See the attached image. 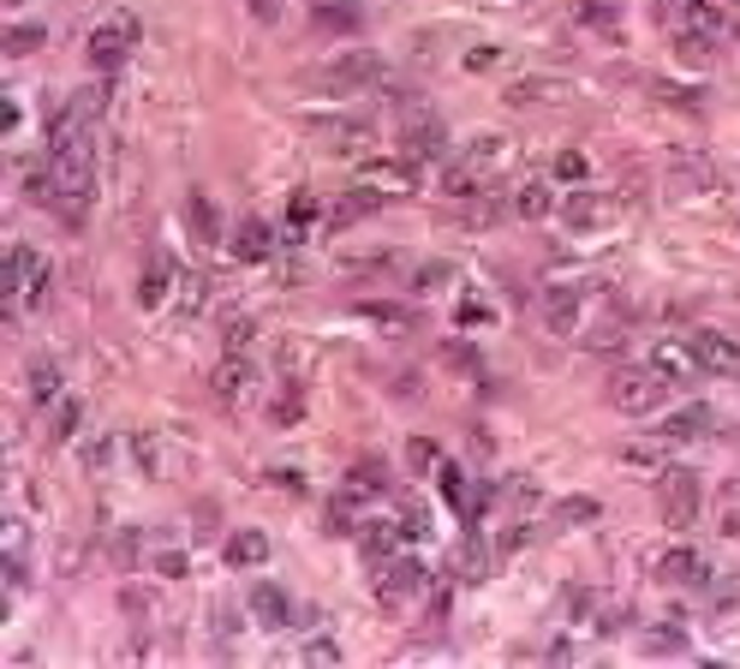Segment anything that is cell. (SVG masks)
<instances>
[{
    "instance_id": "1",
    "label": "cell",
    "mask_w": 740,
    "mask_h": 669,
    "mask_svg": "<svg viewBox=\"0 0 740 669\" xmlns=\"http://www.w3.org/2000/svg\"><path fill=\"white\" fill-rule=\"evenodd\" d=\"M663 395H669V377H663L657 365H621V371L609 377V407L628 413V419H645V413H657Z\"/></svg>"
},
{
    "instance_id": "2",
    "label": "cell",
    "mask_w": 740,
    "mask_h": 669,
    "mask_svg": "<svg viewBox=\"0 0 740 669\" xmlns=\"http://www.w3.org/2000/svg\"><path fill=\"white\" fill-rule=\"evenodd\" d=\"M132 48H138V19H132V12H114V19H102L91 31L84 55H91V67L108 79V72H120L126 60H132Z\"/></svg>"
},
{
    "instance_id": "3",
    "label": "cell",
    "mask_w": 740,
    "mask_h": 669,
    "mask_svg": "<svg viewBox=\"0 0 740 669\" xmlns=\"http://www.w3.org/2000/svg\"><path fill=\"white\" fill-rule=\"evenodd\" d=\"M556 216L568 222V234H604V227L621 222V198L616 192H592V186H573L556 204Z\"/></svg>"
},
{
    "instance_id": "4",
    "label": "cell",
    "mask_w": 740,
    "mask_h": 669,
    "mask_svg": "<svg viewBox=\"0 0 740 669\" xmlns=\"http://www.w3.org/2000/svg\"><path fill=\"white\" fill-rule=\"evenodd\" d=\"M311 132H317V144L329 150V156H341V162H365L370 150H377V126L370 120H347V114H329V120H311Z\"/></svg>"
},
{
    "instance_id": "5",
    "label": "cell",
    "mask_w": 740,
    "mask_h": 669,
    "mask_svg": "<svg viewBox=\"0 0 740 669\" xmlns=\"http://www.w3.org/2000/svg\"><path fill=\"white\" fill-rule=\"evenodd\" d=\"M657 509H663V526L669 533H687L699 521V473H663L657 478Z\"/></svg>"
},
{
    "instance_id": "6",
    "label": "cell",
    "mask_w": 740,
    "mask_h": 669,
    "mask_svg": "<svg viewBox=\"0 0 740 669\" xmlns=\"http://www.w3.org/2000/svg\"><path fill=\"white\" fill-rule=\"evenodd\" d=\"M585 306H592V282H556L550 294H544V323H550L556 335H580Z\"/></svg>"
},
{
    "instance_id": "7",
    "label": "cell",
    "mask_w": 740,
    "mask_h": 669,
    "mask_svg": "<svg viewBox=\"0 0 740 669\" xmlns=\"http://www.w3.org/2000/svg\"><path fill=\"white\" fill-rule=\"evenodd\" d=\"M413 592H425V562H413V557L377 562V598L382 604H406Z\"/></svg>"
},
{
    "instance_id": "8",
    "label": "cell",
    "mask_w": 740,
    "mask_h": 669,
    "mask_svg": "<svg viewBox=\"0 0 740 669\" xmlns=\"http://www.w3.org/2000/svg\"><path fill=\"white\" fill-rule=\"evenodd\" d=\"M573 96L580 91H573L568 79H514L502 103L508 108H561V103H573Z\"/></svg>"
},
{
    "instance_id": "9",
    "label": "cell",
    "mask_w": 740,
    "mask_h": 669,
    "mask_svg": "<svg viewBox=\"0 0 740 669\" xmlns=\"http://www.w3.org/2000/svg\"><path fill=\"white\" fill-rule=\"evenodd\" d=\"M251 616H258V628H270V634H287L293 628V598L275 586V580H258V586L246 592Z\"/></svg>"
},
{
    "instance_id": "10",
    "label": "cell",
    "mask_w": 740,
    "mask_h": 669,
    "mask_svg": "<svg viewBox=\"0 0 740 669\" xmlns=\"http://www.w3.org/2000/svg\"><path fill=\"white\" fill-rule=\"evenodd\" d=\"M717 186V168H711L705 156H693V150H675L669 162V198H699Z\"/></svg>"
},
{
    "instance_id": "11",
    "label": "cell",
    "mask_w": 740,
    "mask_h": 669,
    "mask_svg": "<svg viewBox=\"0 0 740 669\" xmlns=\"http://www.w3.org/2000/svg\"><path fill=\"white\" fill-rule=\"evenodd\" d=\"M401 150L413 162H449V126L442 120H413L401 132Z\"/></svg>"
},
{
    "instance_id": "12",
    "label": "cell",
    "mask_w": 740,
    "mask_h": 669,
    "mask_svg": "<svg viewBox=\"0 0 740 669\" xmlns=\"http://www.w3.org/2000/svg\"><path fill=\"white\" fill-rule=\"evenodd\" d=\"M466 162L484 174V180H496L502 168H514V138H502V132H478L466 144Z\"/></svg>"
},
{
    "instance_id": "13",
    "label": "cell",
    "mask_w": 740,
    "mask_h": 669,
    "mask_svg": "<svg viewBox=\"0 0 740 669\" xmlns=\"http://www.w3.org/2000/svg\"><path fill=\"white\" fill-rule=\"evenodd\" d=\"M377 210H382V186H377V180H370V186H353L341 204H329V227L341 234V227H353V222H370Z\"/></svg>"
},
{
    "instance_id": "14",
    "label": "cell",
    "mask_w": 740,
    "mask_h": 669,
    "mask_svg": "<svg viewBox=\"0 0 740 669\" xmlns=\"http://www.w3.org/2000/svg\"><path fill=\"white\" fill-rule=\"evenodd\" d=\"M377 79H382L377 55H347V60L317 72V84H329V91H353V84H377Z\"/></svg>"
},
{
    "instance_id": "15",
    "label": "cell",
    "mask_w": 740,
    "mask_h": 669,
    "mask_svg": "<svg viewBox=\"0 0 740 669\" xmlns=\"http://www.w3.org/2000/svg\"><path fill=\"white\" fill-rule=\"evenodd\" d=\"M675 31H687V36H705V43H717V48H723L729 24H723V12L711 7V0H687V7L675 12Z\"/></svg>"
},
{
    "instance_id": "16",
    "label": "cell",
    "mask_w": 740,
    "mask_h": 669,
    "mask_svg": "<svg viewBox=\"0 0 740 669\" xmlns=\"http://www.w3.org/2000/svg\"><path fill=\"white\" fill-rule=\"evenodd\" d=\"M687 347L699 353V365H705V371H735V365H740V341L723 335V330H699Z\"/></svg>"
},
{
    "instance_id": "17",
    "label": "cell",
    "mask_w": 740,
    "mask_h": 669,
    "mask_svg": "<svg viewBox=\"0 0 740 669\" xmlns=\"http://www.w3.org/2000/svg\"><path fill=\"white\" fill-rule=\"evenodd\" d=\"M657 580H663V586H699V580H711V568H705V557H699V550L675 545L669 557L657 562Z\"/></svg>"
},
{
    "instance_id": "18",
    "label": "cell",
    "mask_w": 740,
    "mask_h": 669,
    "mask_svg": "<svg viewBox=\"0 0 740 669\" xmlns=\"http://www.w3.org/2000/svg\"><path fill=\"white\" fill-rule=\"evenodd\" d=\"M227 251H234L239 263H263V258L275 251L270 222H258V216H251V222H239V227H234V246H227Z\"/></svg>"
},
{
    "instance_id": "19",
    "label": "cell",
    "mask_w": 740,
    "mask_h": 669,
    "mask_svg": "<svg viewBox=\"0 0 740 669\" xmlns=\"http://www.w3.org/2000/svg\"><path fill=\"white\" fill-rule=\"evenodd\" d=\"M651 365H657L663 377H675V383H687V377H699V371H705V365H699V353L687 347V341H657Z\"/></svg>"
},
{
    "instance_id": "20",
    "label": "cell",
    "mask_w": 740,
    "mask_h": 669,
    "mask_svg": "<svg viewBox=\"0 0 740 669\" xmlns=\"http://www.w3.org/2000/svg\"><path fill=\"white\" fill-rule=\"evenodd\" d=\"M36 270H43V258H36L31 246H12L7 251V294H12V306H19V311H24V294H31Z\"/></svg>"
},
{
    "instance_id": "21",
    "label": "cell",
    "mask_w": 740,
    "mask_h": 669,
    "mask_svg": "<svg viewBox=\"0 0 740 669\" xmlns=\"http://www.w3.org/2000/svg\"><path fill=\"white\" fill-rule=\"evenodd\" d=\"M705 431H711V407H699V401H693V407H681V413H675V419L663 425L657 437H663V443L675 449V443H699V437H705Z\"/></svg>"
},
{
    "instance_id": "22",
    "label": "cell",
    "mask_w": 740,
    "mask_h": 669,
    "mask_svg": "<svg viewBox=\"0 0 740 669\" xmlns=\"http://www.w3.org/2000/svg\"><path fill=\"white\" fill-rule=\"evenodd\" d=\"M370 180L382 186V192H394V198H413L418 192V162L406 156V162H370Z\"/></svg>"
},
{
    "instance_id": "23",
    "label": "cell",
    "mask_w": 740,
    "mask_h": 669,
    "mask_svg": "<svg viewBox=\"0 0 740 669\" xmlns=\"http://www.w3.org/2000/svg\"><path fill=\"white\" fill-rule=\"evenodd\" d=\"M222 557H227V568H263V562H270V538H263V533H251V526H246V533H234V538H227V550H222Z\"/></svg>"
},
{
    "instance_id": "24",
    "label": "cell",
    "mask_w": 740,
    "mask_h": 669,
    "mask_svg": "<svg viewBox=\"0 0 740 669\" xmlns=\"http://www.w3.org/2000/svg\"><path fill=\"white\" fill-rule=\"evenodd\" d=\"M210 383H215V395H222L227 407H234V401H239V395H246V389H251V365L239 359V353H227V359L215 365V377H210Z\"/></svg>"
},
{
    "instance_id": "25",
    "label": "cell",
    "mask_w": 740,
    "mask_h": 669,
    "mask_svg": "<svg viewBox=\"0 0 740 669\" xmlns=\"http://www.w3.org/2000/svg\"><path fill=\"white\" fill-rule=\"evenodd\" d=\"M401 545H406V533H401L394 521H370V526H365V557H370V562L401 557Z\"/></svg>"
},
{
    "instance_id": "26",
    "label": "cell",
    "mask_w": 740,
    "mask_h": 669,
    "mask_svg": "<svg viewBox=\"0 0 740 669\" xmlns=\"http://www.w3.org/2000/svg\"><path fill=\"white\" fill-rule=\"evenodd\" d=\"M311 19L323 24V31H359V0H311Z\"/></svg>"
},
{
    "instance_id": "27",
    "label": "cell",
    "mask_w": 740,
    "mask_h": 669,
    "mask_svg": "<svg viewBox=\"0 0 740 669\" xmlns=\"http://www.w3.org/2000/svg\"><path fill=\"white\" fill-rule=\"evenodd\" d=\"M508 210H514L520 222H544V216H556V204H550V186H544V180H526V186L514 192V204H508Z\"/></svg>"
},
{
    "instance_id": "28",
    "label": "cell",
    "mask_w": 740,
    "mask_h": 669,
    "mask_svg": "<svg viewBox=\"0 0 740 669\" xmlns=\"http://www.w3.org/2000/svg\"><path fill=\"white\" fill-rule=\"evenodd\" d=\"M60 395H67V383H60V365H55V359H31V401H36V407H55Z\"/></svg>"
},
{
    "instance_id": "29",
    "label": "cell",
    "mask_w": 740,
    "mask_h": 669,
    "mask_svg": "<svg viewBox=\"0 0 740 669\" xmlns=\"http://www.w3.org/2000/svg\"><path fill=\"white\" fill-rule=\"evenodd\" d=\"M454 574H461L466 586H478V580L490 574V550H484V538H466V545L454 550Z\"/></svg>"
},
{
    "instance_id": "30",
    "label": "cell",
    "mask_w": 740,
    "mask_h": 669,
    "mask_svg": "<svg viewBox=\"0 0 740 669\" xmlns=\"http://www.w3.org/2000/svg\"><path fill=\"white\" fill-rule=\"evenodd\" d=\"M168 282H174V275H168V263H150V270H144V282H138V306H144V311H162V306H168Z\"/></svg>"
},
{
    "instance_id": "31",
    "label": "cell",
    "mask_w": 740,
    "mask_h": 669,
    "mask_svg": "<svg viewBox=\"0 0 740 669\" xmlns=\"http://www.w3.org/2000/svg\"><path fill=\"white\" fill-rule=\"evenodd\" d=\"M669 36H675V60H681V67L705 72L711 60H717V43H705V36H687V31H669Z\"/></svg>"
},
{
    "instance_id": "32",
    "label": "cell",
    "mask_w": 740,
    "mask_h": 669,
    "mask_svg": "<svg viewBox=\"0 0 740 669\" xmlns=\"http://www.w3.org/2000/svg\"><path fill=\"white\" fill-rule=\"evenodd\" d=\"M454 282H461V270H454L449 258H437V263H425V270L413 275V294H449Z\"/></svg>"
},
{
    "instance_id": "33",
    "label": "cell",
    "mask_w": 740,
    "mask_h": 669,
    "mask_svg": "<svg viewBox=\"0 0 740 669\" xmlns=\"http://www.w3.org/2000/svg\"><path fill=\"white\" fill-rule=\"evenodd\" d=\"M382 478H389V466H382V461H359V466L347 473V497H353V502L377 497V490H382Z\"/></svg>"
},
{
    "instance_id": "34",
    "label": "cell",
    "mask_w": 740,
    "mask_h": 669,
    "mask_svg": "<svg viewBox=\"0 0 740 669\" xmlns=\"http://www.w3.org/2000/svg\"><path fill=\"white\" fill-rule=\"evenodd\" d=\"M72 431H79V401L60 395L55 413H48V437H55V443H72Z\"/></svg>"
},
{
    "instance_id": "35",
    "label": "cell",
    "mask_w": 740,
    "mask_h": 669,
    "mask_svg": "<svg viewBox=\"0 0 740 669\" xmlns=\"http://www.w3.org/2000/svg\"><path fill=\"white\" fill-rule=\"evenodd\" d=\"M311 216H317V198H311V192H293V198H287V234L299 239L305 227H311Z\"/></svg>"
},
{
    "instance_id": "36",
    "label": "cell",
    "mask_w": 740,
    "mask_h": 669,
    "mask_svg": "<svg viewBox=\"0 0 740 669\" xmlns=\"http://www.w3.org/2000/svg\"><path fill=\"white\" fill-rule=\"evenodd\" d=\"M580 19L592 31H616V0H580Z\"/></svg>"
},
{
    "instance_id": "37",
    "label": "cell",
    "mask_w": 740,
    "mask_h": 669,
    "mask_svg": "<svg viewBox=\"0 0 740 669\" xmlns=\"http://www.w3.org/2000/svg\"><path fill=\"white\" fill-rule=\"evenodd\" d=\"M496 67H502V48L496 43H472L466 48V72H496Z\"/></svg>"
},
{
    "instance_id": "38",
    "label": "cell",
    "mask_w": 740,
    "mask_h": 669,
    "mask_svg": "<svg viewBox=\"0 0 740 669\" xmlns=\"http://www.w3.org/2000/svg\"><path fill=\"white\" fill-rule=\"evenodd\" d=\"M31 48H43V31H36V24H12V31H7V55H31Z\"/></svg>"
},
{
    "instance_id": "39",
    "label": "cell",
    "mask_w": 740,
    "mask_h": 669,
    "mask_svg": "<svg viewBox=\"0 0 740 669\" xmlns=\"http://www.w3.org/2000/svg\"><path fill=\"white\" fill-rule=\"evenodd\" d=\"M651 91H657L669 108H687V114H693L699 103H705V96H699V91H687V84H651Z\"/></svg>"
},
{
    "instance_id": "40",
    "label": "cell",
    "mask_w": 740,
    "mask_h": 669,
    "mask_svg": "<svg viewBox=\"0 0 740 669\" xmlns=\"http://www.w3.org/2000/svg\"><path fill=\"white\" fill-rule=\"evenodd\" d=\"M556 174H561L568 186H585V174H592V168H585L580 150H561V156H556Z\"/></svg>"
},
{
    "instance_id": "41",
    "label": "cell",
    "mask_w": 740,
    "mask_h": 669,
    "mask_svg": "<svg viewBox=\"0 0 740 669\" xmlns=\"http://www.w3.org/2000/svg\"><path fill=\"white\" fill-rule=\"evenodd\" d=\"M191 234H198V239H215V210H210V198H191Z\"/></svg>"
},
{
    "instance_id": "42",
    "label": "cell",
    "mask_w": 740,
    "mask_h": 669,
    "mask_svg": "<svg viewBox=\"0 0 740 669\" xmlns=\"http://www.w3.org/2000/svg\"><path fill=\"white\" fill-rule=\"evenodd\" d=\"M406 461H413V466H418V473H430V466H442V449H437V443H430V437H418V443H413V449H406Z\"/></svg>"
},
{
    "instance_id": "43",
    "label": "cell",
    "mask_w": 740,
    "mask_h": 669,
    "mask_svg": "<svg viewBox=\"0 0 740 669\" xmlns=\"http://www.w3.org/2000/svg\"><path fill=\"white\" fill-rule=\"evenodd\" d=\"M251 335H258V323H251V318H234V323H227V353H246Z\"/></svg>"
},
{
    "instance_id": "44",
    "label": "cell",
    "mask_w": 740,
    "mask_h": 669,
    "mask_svg": "<svg viewBox=\"0 0 740 669\" xmlns=\"http://www.w3.org/2000/svg\"><path fill=\"white\" fill-rule=\"evenodd\" d=\"M305 664H341V646L329 634H317L311 646H305Z\"/></svg>"
},
{
    "instance_id": "45",
    "label": "cell",
    "mask_w": 740,
    "mask_h": 669,
    "mask_svg": "<svg viewBox=\"0 0 740 669\" xmlns=\"http://www.w3.org/2000/svg\"><path fill=\"white\" fill-rule=\"evenodd\" d=\"M305 419V395H281L275 401V425H299Z\"/></svg>"
},
{
    "instance_id": "46",
    "label": "cell",
    "mask_w": 740,
    "mask_h": 669,
    "mask_svg": "<svg viewBox=\"0 0 740 669\" xmlns=\"http://www.w3.org/2000/svg\"><path fill=\"white\" fill-rule=\"evenodd\" d=\"M561 521H568V526H580V521H597V502H585V497L561 502Z\"/></svg>"
},
{
    "instance_id": "47",
    "label": "cell",
    "mask_w": 740,
    "mask_h": 669,
    "mask_svg": "<svg viewBox=\"0 0 740 669\" xmlns=\"http://www.w3.org/2000/svg\"><path fill=\"white\" fill-rule=\"evenodd\" d=\"M108 454H114V443H108V437H96V443H84V466L102 473V466H108Z\"/></svg>"
},
{
    "instance_id": "48",
    "label": "cell",
    "mask_w": 740,
    "mask_h": 669,
    "mask_svg": "<svg viewBox=\"0 0 740 669\" xmlns=\"http://www.w3.org/2000/svg\"><path fill=\"white\" fill-rule=\"evenodd\" d=\"M180 294H186V311H203V299H210V282H203V275H191Z\"/></svg>"
},
{
    "instance_id": "49",
    "label": "cell",
    "mask_w": 740,
    "mask_h": 669,
    "mask_svg": "<svg viewBox=\"0 0 740 669\" xmlns=\"http://www.w3.org/2000/svg\"><path fill=\"white\" fill-rule=\"evenodd\" d=\"M114 562H120V568L138 562V533H120V538H114Z\"/></svg>"
},
{
    "instance_id": "50",
    "label": "cell",
    "mask_w": 740,
    "mask_h": 669,
    "mask_svg": "<svg viewBox=\"0 0 740 669\" xmlns=\"http://www.w3.org/2000/svg\"><path fill=\"white\" fill-rule=\"evenodd\" d=\"M0 545H7V557H24V521H7V533H0Z\"/></svg>"
},
{
    "instance_id": "51",
    "label": "cell",
    "mask_w": 740,
    "mask_h": 669,
    "mask_svg": "<svg viewBox=\"0 0 740 669\" xmlns=\"http://www.w3.org/2000/svg\"><path fill=\"white\" fill-rule=\"evenodd\" d=\"M156 574L180 580V574H186V557H180V550H162V557H156Z\"/></svg>"
},
{
    "instance_id": "52",
    "label": "cell",
    "mask_w": 740,
    "mask_h": 669,
    "mask_svg": "<svg viewBox=\"0 0 740 669\" xmlns=\"http://www.w3.org/2000/svg\"><path fill=\"white\" fill-rule=\"evenodd\" d=\"M275 490H287V497H305V473H270Z\"/></svg>"
},
{
    "instance_id": "53",
    "label": "cell",
    "mask_w": 740,
    "mask_h": 669,
    "mask_svg": "<svg viewBox=\"0 0 740 669\" xmlns=\"http://www.w3.org/2000/svg\"><path fill=\"white\" fill-rule=\"evenodd\" d=\"M251 12H258V24H275L281 19V0H251Z\"/></svg>"
},
{
    "instance_id": "54",
    "label": "cell",
    "mask_w": 740,
    "mask_h": 669,
    "mask_svg": "<svg viewBox=\"0 0 740 669\" xmlns=\"http://www.w3.org/2000/svg\"><path fill=\"white\" fill-rule=\"evenodd\" d=\"M138 466H144V473H156V443H150V437H138Z\"/></svg>"
},
{
    "instance_id": "55",
    "label": "cell",
    "mask_w": 740,
    "mask_h": 669,
    "mask_svg": "<svg viewBox=\"0 0 740 669\" xmlns=\"http://www.w3.org/2000/svg\"><path fill=\"white\" fill-rule=\"evenodd\" d=\"M461 323H490V311H484V306H472V299H466V306H461Z\"/></svg>"
},
{
    "instance_id": "56",
    "label": "cell",
    "mask_w": 740,
    "mask_h": 669,
    "mask_svg": "<svg viewBox=\"0 0 740 669\" xmlns=\"http://www.w3.org/2000/svg\"><path fill=\"white\" fill-rule=\"evenodd\" d=\"M723 533L740 538V509H723Z\"/></svg>"
},
{
    "instance_id": "57",
    "label": "cell",
    "mask_w": 740,
    "mask_h": 669,
    "mask_svg": "<svg viewBox=\"0 0 740 669\" xmlns=\"http://www.w3.org/2000/svg\"><path fill=\"white\" fill-rule=\"evenodd\" d=\"M663 7H675V12H681V7H687V0H663Z\"/></svg>"
},
{
    "instance_id": "58",
    "label": "cell",
    "mask_w": 740,
    "mask_h": 669,
    "mask_svg": "<svg viewBox=\"0 0 740 669\" xmlns=\"http://www.w3.org/2000/svg\"><path fill=\"white\" fill-rule=\"evenodd\" d=\"M729 7H740V0H729Z\"/></svg>"
}]
</instances>
